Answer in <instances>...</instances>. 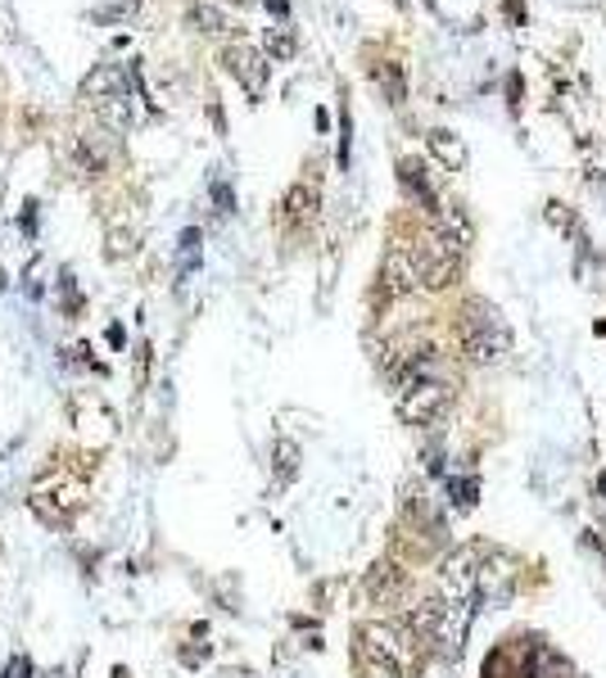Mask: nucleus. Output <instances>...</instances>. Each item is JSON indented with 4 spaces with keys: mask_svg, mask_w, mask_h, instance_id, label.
Here are the masks:
<instances>
[{
    "mask_svg": "<svg viewBox=\"0 0 606 678\" xmlns=\"http://www.w3.org/2000/svg\"><path fill=\"white\" fill-rule=\"evenodd\" d=\"M82 100L91 104V113L109 132H132L136 127V100H132V87H127L123 68L96 64L82 78Z\"/></svg>",
    "mask_w": 606,
    "mask_h": 678,
    "instance_id": "nucleus-1",
    "label": "nucleus"
},
{
    "mask_svg": "<svg viewBox=\"0 0 606 678\" xmlns=\"http://www.w3.org/2000/svg\"><path fill=\"white\" fill-rule=\"evenodd\" d=\"M462 344L475 366H498L512 353V330L503 313L494 304H484V298H471L462 308Z\"/></svg>",
    "mask_w": 606,
    "mask_h": 678,
    "instance_id": "nucleus-2",
    "label": "nucleus"
},
{
    "mask_svg": "<svg viewBox=\"0 0 606 678\" xmlns=\"http://www.w3.org/2000/svg\"><path fill=\"white\" fill-rule=\"evenodd\" d=\"M467 615L471 607L458 597H426L422 607H412V620L407 629L422 637V643H430L435 652H458L462 647V637H467Z\"/></svg>",
    "mask_w": 606,
    "mask_h": 678,
    "instance_id": "nucleus-3",
    "label": "nucleus"
},
{
    "mask_svg": "<svg viewBox=\"0 0 606 678\" xmlns=\"http://www.w3.org/2000/svg\"><path fill=\"white\" fill-rule=\"evenodd\" d=\"M362 652L375 669L394 674V678H407V674L422 669V637H416L407 624H367Z\"/></svg>",
    "mask_w": 606,
    "mask_h": 678,
    "instance_id": "nucleus-4",
    "label": "nucleus"
},
{
    "mask_svg": "<svg viewBox=\"0 0 606 678\" xmlns=\"http://www.w3.org/2000/svg\"><path fill=\"white\" fill-rule=\"evenodd\" d=\"M412 272H416V285H426V290H444L452 285V276H458L462 268V253L458 249H448L435 231L422 240V245H412Z\"/></svg>",
    "mask_w": 606,
    "mask_h": 678,
    "instance_id": "nucleus-5",
    "label": "nucleus"
},
{
    "mask_svg": "<svg viewBox=\"0 0 606 678\" xmlns=\"http://www.w3.org/2000/svg\"><path fill=\"white\" fill-rule=\"evenodd\" d=\"M222 64H226V72L245 87V95H262L268 91V78H272V64H268V55L262 50H254V46H226L222 50Z\"/></svg>",
    "mask_w": 606,
    "mask_h": 678,
    "instance_id": "nucleus-6",
    "label": "nucleus"
},
{
    "mask_svg": "<svg viewBox=\"0 0 606 678\" xmlns=\"http://www.w3.org/2000/svg\"><path fill=\"white\" fill-rule=\"evenodd\" d=\"M435 236H439L448 249H458V253L467 258V249H471V240H475V226H471L467 208L439 204V208H435Z\"/></svg>",
    "mask_w": 606,
    "mask_h": 678,
    "instance_id": "nucleus-7",
    "label": "nucleus"
},
{
    "mask_svg": "<svg viewBox=\"0 0 606 678\" xmlns=\"http://www.w3.org/2000/svg\"><path fill=\"white\" fill-rule=\"evenodd\" d=\"M426 140H430V155H435L448 172H462V168L471 163V155H467V140H462L458 132H452V127H435Z\"/></svg>",
    "mask_w": 606,
    "mask_h": 678,
    "instance_id": "nucleus-8",
    "label": "nucleus"
},
{
    "mask_svg": "<svg viewBox=\"0 0 606 678\" xmlns=\"http://www.w3.org/2000/svg\"><path fill=\"white\" fill-rule=\"evenodd\" d=\"M385 285L390 294H412L416 290V272H412V253L399 245L390 258H385Z\"/></svg>",
    "mask_w": 606,
    "mask_h": 678,
    "instance_id": "nucleus-9",
    "label": "nucleus"
},
{
    "mask_svg": "<svg viewBox=\"0 0 606 678\" xmlns=\"http://www.w3.org/2000/svg\"><path fill=\"white\" fill-rule=\"evenodd\" d=\"M399 181H403L407 195H416V204H422V208H439V200H435V191H430V181H426L422 163L403 159V163H399Z\"/></svg>",
    "mask_w": 606,
    "mask_h": 678,
    "instance_id": "nucleus-10",
    "label": "nucleus"
},
{
    "mask_svg": "<svg viewBox=\"0 0 606 678\" xmlns=\"http://www.w3.org/2000/svg\"><path fill=\"white\" fill-rule=\"evenodd\" d=\"M186 19H191V27H200L204 36H222V32H232L226 14H222L217 5H209V0H195V5L186 10Z\"/></svg>",
    "mask_w": 606,
    "mask_h": 678,
    "instance_id": "nucleus-11",
    "label": "nucleus"
},
{
    "mask_svg": "<svg viewBox=\"0 0 606 678\" xmlns=\"http://www.w3.org/2000/svg\"><path fill=\"white\" fill-rule=\"evenodd\" d=\"M529 678H571V665L552 647H529Z\"/></svg>",
    "mask_w": 606,
    "mask_h": 678,
    "instance_id": "nucleus-12",
    "label": "nucleus"
},
{
    "mask_svg": "<svg viewBox=\"0 0 606 678\" xmlns=\"http://www.w3.org/2000/svg\"><path fill=\"white\" fill-rule=\"evenodd\" d=\"M317 208V195H313V185H294V191L285 195V217L290 222H308Z\"/></svg>",
    "mask_w": 606,
    "mask_h": 678,
    "instance_id": "nucleus-13",
    "label": "nucleus"
},
{
    "mask_svg": "<svg viewBox=\"0 0 606 678\" xmlns=\"http://www.w3.org/2000/svg\"><path fill=\"white\" fill-rule=\"evenodd\" d=\"M381 82H385V95H390V104H403L407 100V78H403V64H394V59H385L381 68Z\"/></svg>",
    "mask_w": 606,
    "mask_h": 678,
    "instance_id": "nucleus-14",
    "label": "nucleus"
},
{
    "mask_svg": "<svg viewBox=\"0 0 606 678\" xmlns=\"http://www.w3.org/2000/svg\"><path fill=\"white\" fill-rule=\"evenodd\" d=\"M294 50H299V42H294V32L285 23L268 27V59H290Z\"/></svg>",
    "mask_w": 606,
    "mask_h": 678,
    "instance_id": "nucleus-15",
    "label": "nucleus"
},
{
    "mask_svg": "<svg viewBox=\"0 0 606 678\" xmlns=\"http://www.w3.org/2000/svg\"><path fill=\"white\" fill-rule=\"evenodd\" d=\"M399 570H394V565H375V575L367 579V588L375 592V597H390V592H399Z\"/></svg>",
    "mask_w": 606,
    "mask_h": 678,
    "instance_id": "nucleus-16",
    "label": "nucleus"
},
{
    "mask_svg": "<svg viewBox=\"0 0 606 678\" xmlns=\"http://www.w3.org/2000/svg\"><path fill=\"white\" fill-rule=\"evenodd\" d=\"M195 268H200V231L191 226V231L181 236V276H186V272H195Z\"/></svg>",
    "mask_w": 606,
    "mask_h": 678,
    "instance_id": "nucleus-17",
    "label": "nucleus"
},
{
    "mask_svg": "<svg viewBox=\"0 0 606 678\" xmlns=\"http://www.w3.org/2000/svg\"><path fill=\"white\" fill-rule=\"evenodd\" d=\"M0 678H32V660L19 652V656H10V665H5V674Z\"/></svg>",
    "mask_w": 606,
    "mask_h": 678,
    "instance_id": "nucleus-18",
    "label": "nucleus"
},
{
    "mask_svg": "<svg viewBox=\"0 0 606 678\" xmlns=\"http://www.w3.org/2000/svg\"><path fill=\"white\" fill-rule=\"evenodd\" d=\"M294 457H299V452H294L290 443H281V452H277V471H281V479L294 475Z\"/></svg>",
    "mask_w": 606,
    "mask_h": 678,
    "instance_id": "nucleus-19",
    "label": "nucleus"
},
{
    "mask_svg": "<svg viewBox=\"0 0 606 678\" xmlns=\"http://www.w3.org/2000/svg\"><path fill=\"white\" fill-rule=\"evenodd\" d=\"M458 502H462V507L475 502V479H458Z\"/></svg>",
    "mask_w": 606,
    "mask_h": 678,
    "instance_id": "nucleus-20",
    "label": "nucleus"
},
{
    "mask_svg": "<svg viewBox=\"0 0 606 678\" xmlns=\"http://www.w3.org/2000/svg\"><path fill=\"white\" fill-rule=\"evenodd\" d=\"M213 200H217V213H232V191L226 185H213Z\"/></svg>",
    "mask_w": 606,
    "mask_h": 678,
    "instance_id": "nucleus-21",
    "label": "nucleus"
},
{
    "mask_svg": "<svg viewBox=\"0 0 606 678\" xmlns=\"http://www.w3.org/2000/svg\"><path fill=\"white\" fill-rule=\"evenodd\" d=\"M262 5H268L277 19H285V14H290V0H262Z\"/></svg>",
    "mask_w": 606,
    "mask_h": 678,
    "instance_id": "nucleus-22",
    "label": "nucleus"
},
{
    "mask_svg": "<svg viewBox=\"0 0 606 678\" xmlns=\"http://www.w3.org/2000/svg\"><path fill=\"white\" fill-rule=\"evenodd\" d=\"M232 5H254V0H232Z\"/></svg>",
    "mask_w": 606,
    "mask_h": 678,
    "instance_id": "nucleus-23",
    "label": "nucleus"
}]
</instances>
